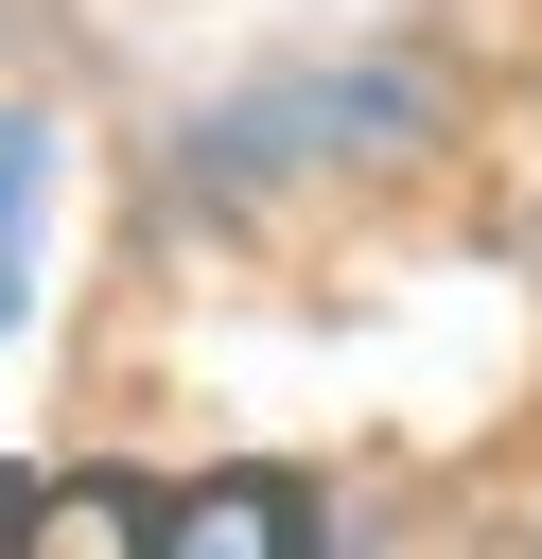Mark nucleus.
Segmentation results:
<instances>
[{"label": "nucleus", "mask_w": 542, "mask_h": 559, "mask_svg": "<svg viewBox=\"0 0 542 559\" xmlns=\"http://www.w3.org/2000/svg\"><path fill=\"white\" fill-rule=\"evenodd\" d=\"M157 559H315V542H297V507H280L262 472H227V489H192V507L157 524Z\"/></svg>", "instance_id": "nucleus-1"}, {"label": "nucleus", "mask_w": 542, "mask_h": 559, "mask_svg": "<svg viewBox=\"0 0 542 559\" xmlns=\"http://www.w3.org/2000/svg\"><path fill=\"white\" fill-rule=\"evenodd\" d=\"M35 210H52V140L0 105V332H17V297H35Z\"/></svg>", "instance_id": "nucleus-2"}, {"label": "nucleus", "mask_w": 542, "mask_h": 559, "mask_svg": "<svg viewBox=\"0 0 542 559\" xmlns=\"http://www.w3.org/2000/svg\"><path fill=\"white\" fill-rule=\"evenodd\" d=\"M17 559H140V507L122 489H35L17 507Z\"/></svg>", "instance_id": "nucleus-3"}]
</instances>
